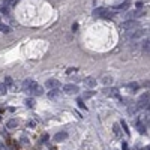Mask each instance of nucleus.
<instances>
[{"label": "nucleus", "mask_w": 150, "mask_h": 150, "mask_svg": "<svg viewBox=\"0 0 150 150\" xmlns=\"http://www.w3.org/2000/svg\"><path fill=\"white\" fill-rule=\"evenodd\" d=\"M95 17H101V18H105V20H113L114 18V12L111 9H107V8H98L95 9Z\"/></svg>", "instance_id": "1"}, {"label": "nucleus", "mask_w": 150, "mask_h": 150, "mask_svg": "<svg viewBox=\"0 0 150 150\" xmlns=\"http://www.w3.org/2000/svg\"><path fill=\"white\" fill-rule=\"evenodd\" d=\"M63 92L66 95H75L80 92V89H78L77 84H66V86H63Z\"/></svg>", "instance_id": "2"}, {"label": "nucleus", "mask_w": 150, "mask_h": 150, "mask_svg": "<svg viewBox=\"0 0 150 150\" xmlns=\"http://www.w3.org/2000/svg\"><path fill=\"white\" fill-rule=\"evenodd\" d=\"M138 107L140 108H149V93H143L138 99Z\"/></svg>", "instance_id": "3"}, {"label": "nucleus", "mask_w": 150, "mask_h": 150, "mask_svg": "<svg viewBox=\"0 0 150 150\" xmlns=\"http://www.w3.org/2000/svg\"><path fill=\"white\" fill-rule=\"evenodd\" d=\"M29 93H32L33 96H41L42 93H44V89H42V86H39V84H33V86H32V89L29 90Z\"/></svg>", "instance_id": "4"}, {"label": "nucleus", "mask_w": 150, "mask_h": 150, "mask_svg": "<svg viewBox=\"0 0 150 150\" xmlns=\"http://www.w3.org/2000/svg\"><path fill=\"white\" fill-rule=\"evenodd\" d=\"M137 26H138V21H132V20H129V21H126V23L122 24V29L129 30V29H135Z\"/></svg>", "instance_id": "5"}, {"label": "nucleus", "mask_w": 150, "mask_h": 150, "mask_svg": "<svg viewBox=\"0 0 150 150\" xmlns=\"http://www.w3.org/2000/svg\"><path fill=\"white\" fill-rule=\"evenodd\" d=\"M84 84H86V87H95L98 83H96V80L93 77H87L86 80H84Z\"/></svg>", "instance_id": "6"}, {"label": "nucleus", "mask_w": 150, "mask_h": 150, "mask_svg": "<svg viewBox=\"0 0 150 150\" xmlns=\"http://www.w3.org/2000/svg\"><path fill=\"white\" fill-rule=\"evenodd\" d=\"M35 84L33 80H24L23 81V90H26V92H29V90L32 89V86Z\"/></svg>", "instance_id": "7"}, {"label": "nucleus", "mask_w": 150, "mask_h": 150, "mask_svg": "<svg viewBox=\"0 0 150 150\" xmlns=\"http://www.w3.org/2000/svg\"><path fill=\"white\" fill-rule=\"evenodd\" d=\"M66 138H68V134L66 132H57L54 135V141H57V143H60V141L66 140Z\"/></svg>", "instance_id": "8"}, {"label": "nucleus", "mask_w": 150, "mask_h": 150, "mask_svg": "<svg viewBox=\"0 0 150 150\" xmlns=\"http://www.w3.org/2000/svg\"><path fill=\"white\" fill-rule=\"evenodd\" d=\"M45 86H47L50 90L57 89V87H59V81H57V80H48L47 83H45Z\"/></svg>", "instance_id": "9"}, {"label": "nucleus", "mask_w": 150, "mask_h": 150, "mask_svg": "<svg viewBox=\"0 0 150 150\" xmlns=\"http://www.w3.org/2000/svg\"><path fill=\"white\" fill-rule=\"evenodd\" d=\"M129 6H131V2L129 0H126L125 3H122V5H119V6H116V11H128L129 9Z\"/></svg>", "instance_id": "10"}, {"label": "nucleus", "mask_w": 150, "mask_h": 150, "mask_svg": "<svg viewBox=\"0 0 150 150\" xmlns=\"http://www.w3.org/2000/svg\"><path fill=\"white\" fill-rule=\"evenodd\" d=\"M104 93H105L107 96H119V90L117 89H105Z\"/></svg>", "instance_id": "11"}, {"label": "nucleus", "mask_w": 150, "mask_h": 150, "mask_svg": "<svg viewBox=\"0 0 150 150\" xmlns=\"http://www.w3.org/2000/svg\"><path fill=\"white\" fill-rule=\"evenodd\" d=\"M24 104H26V107H29V108H35V99L33 98H27V99L24 101Z\"/></svg>", "instance_id": "12"}, {"label": "nucleus", "mask_w": 150, "mask_h": 150, "mask_svg": "<svg viewBox=\"0 0 150 150\" xmlns=\"http://www.w3.org/2000/svg\"><path fill=\"white\" fill-rule=\"evenodd\" d=\"M17 126H18V122H17V120L12 119V120L8 122V129H15Z\"/></svg>", "instance_id": "13"}, {"label": "nucleus", "mask_w": 150, "mask_h": 150, "mask_svg": "<svg viewBox=\"0 0 150 150\" xmlns=\"http://www.w3.org/2000/svg\"><path fill=\"white\" fill-rule=\"evenodd\" d=\"M0 32H3V33H11V27L6 24H0Z\"/></svg>", "instance_id": "14"}, {"label": "nucleus", "mask_w": 150, "mask_h": 150, "mask_svg": "<svg viewBox=\"0 0 150 150\" xmlns=\"http://www.w3.org/2000/svg\"><path fill=\"white\" fill-rule=\"evenodd\" d=\"M6 93H8V87H6L3 83H0V96H3Z\"/></svg>", "instance_id": "15"}, {"label": "nucleus", "mask_w": 150, "mask_h": 150, "mask_svg": "<svg viewBox=\"0 0 150 150\" xmlns=\"http://www.w3.org/2000/svg\"><path fill=\"white\" fill-rule=\"evenodd\" d=\"M59 93H60V92H59L57 89H53V90H50L48 96H50V98H57V96H59Z\"/></svg>", "instance_id": "16"}, {"label": "nucleus", "mask_w": 150, "mask_h": 150, "mask_svg": "<svg viewBox=\"0 0 150 150\" xmlns=\"http://www.w3.org/2000/svg\"><path fill=\"white\" fill-rule=\"evenodd\" d=\"M113 129H114V134H116L117 137H120V134H122V132H120V126H119V125H117V123H114V126H113Z\"/></svg>", "instance_id": "17"}, {"label": "nucleus", "mask_w": 150, "mask_h": 150, "mask_svg": "<svg viewBox=\"0 0 150 150\" xmlns=\"http://www.w3.org/2000/svg\"><path fill=\"white\" fill-rule=\"evenodd\" d=\"M102 83L104 84H111L113 83V77H104L102 78Z\"/></svg>", "instance_id": "18"}, {"label": "nucleus", "mask_w": 150, "mask_h": 150, "mask_svg": "<svg viewBox=\"0 0 150 150\" xmlns=\"http://www.w3.org/2000/svg\"><path fill=\"white\" fill-rule=\"evenodd\" d=\"M3 84H5L6 87H8V86H12V78H11V77H6V78H5V83H3Z\"/></svg>", "instance_id": "19"}, {"label": "nucleus", "mask_w": 150, "mask_h": 150, "mask_svg": "<svg viewBox=\"0 0 150 150\" xmlns=\"http://www.w3.org/2000/svg\"><path fill=\"white\" fill-rule=\"evenodd\" d=\"M120 125H122V128H123V129H125V134H126V135H129V129H128L126 122H123V120H122V122H120Z\"/></svg>", "instance_id": "20"}, {"label": "nucleus", "mask_w": 150, "mask_h": 150, "mask_svg": "<svg viewBox=\"0 0 150 150\" xmlns=\"http://www.w3.org/2000/svg\"><path fill=\"white\" fill-rule=\"evenodd\" d=\"M143 50H144V51H149V38L144 39V42H143Z\"/></svg>", "instance_id": "21"}, {"label": "nucleus", "mask_w": 150, "mask_h": 150, "mask_svg": "<svg viewBox=\"0 0 150 150\" xmlns=\"http://www.w3.org/2000/svg\"><path fill=\"white\" fill-rule=\"evenodd\" d=\"M72 72H77V68H69L68 74H72Z\"/></svg>", "instance_id": "22"}, {"label": "nucleus", "mask_w": 150, "mask_h": 150, "mask_svg": "<svg viewBox=\"0 0 150 150\" xmlns=\"http://www.w3.org/2000/svg\"><path fill=\"white\" fill-rule=\"evenodd\" d=\"M78 104H80V107H81V108H84V110H86V105H84V104H83V101H81V99L78 101Z\"/></svg>", "instance_id": "23"}, {"label": "nucleus", "mask_w": 150, "mask_h": 150, "mask_svg": "<svg viewBox=\"0 0 150 150\" xmlns=\"http://www.w3.org/2000/svg\"><path fill=\"white\" fill-rule=\"evenodd\" d=\"M95 95V92H87L86 93V98H90V96H93Z\"/></svg>", "instance_id": "24"}, {"label": "nucleus", "mask_w": 150, "mask_h": 150, "mask_svg": "<svg viewBox=\"0 0 150 150\" xmlns=\"http://www.w3.org/2000/svg\"><path fill=\"white\" fill-rule=\"evenodd\" d=\"M0 149H2V150H6V147H5V146L2 144V143H0Z\"/></svg>", "instance_id": "25"}, {"label": "nucleus", "mask_w": 150, "mask_h": 150, "mask_svg": "<svg viewBox=\"0 0 150 150\" xmlns=\"http://www.w3.org/2000/svg\"><path fill=\"white\" fill-rule=\"evenodd\" d=\"M0 21H2V18H0Z\"/></svg>", "instance_id": "26"}]
</instances>
